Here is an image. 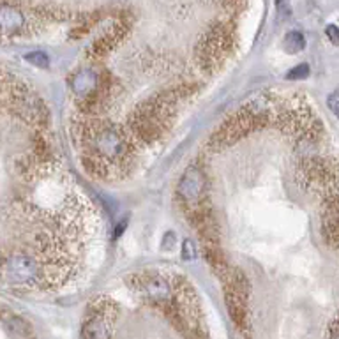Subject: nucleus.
I'll return each mask as SVG.
<instances>
[{"label": "nucleus", "mask_w": 339, "mask_h": 339, "mask_svg": "<svg viewBox=\"0 0 339 339\" xmlns=\"http://www.w3.org/2000/svg\"><path fill=\"white\" fill-rule=\"evenodd\" d=\"M230 45L228 30H225L223 27H216L214 30H210L198 46V58L202 62L203 69H214L221 65L230 50Z\"/></svg>", "instance_id": "f257e3e1"}, {"label": "nucleus", "mask_w": 339, "mask_h": 339, "mask_svg": "<svg viewBox=\"0 0 339 339\" xmlns=\"http://www.w3.org/2000/svg\"><path fill=\"white\" fill-rule=\"evenodd\" d=\"M115 304L106 299H99L90 307L89 316L83 322L81 336L85 338H110L113 336V320L115 315L112 311Z\"/></svg>", "instance_id": "f03ea898"}, {"label": "nucleus", "mask_w": 339, "mask_h": 339, "mask_svg": "<svg viewBox=\"0 0 339 339\" xmlns=\"http://www.w3.org/2000/svg\"><path fill=\"white\" fill-rule=\"evenodd\" d=\"M129 286L143 293L147 299L156 304H171V288H170L168 281L159 276H131Z\"/></svg>", "instance_id": "7ed1b4c3"}, {"label": "nucleus", "mask_w": 339, "mask_h": 339, "mask_svg": "<svg viewBox=\"0 0 339 339\" xmlns=\"http://www.w3.org/2000/svg\"><path fill=\"white\" fill-rule=\"evenodd\" d=\"M207 189V178L198 166H189L178 182V194L187 203H200Z\"/></svg>", "instance_id": "20e7f679"}, {"label": "nucleus", "mask_w": 339, "mask_h": 339, "mask_svg": "<svg viewBox=\"0 0 339 339\" xmlns=\"http://www.w3.org/2000/svg\"><path fill=\"white\" fill-rule=\"evenodd\" d=\"M322 230L323 237L331 246L339 244V196L338 194H329L323 203L322 214Z\"/></svg>", "instance_id": "39448f33"}, {"label": "nucleus", "mask_w": 339, "mask_h": 339, "mask_svg": "<svg viewBox=\"0 0 339 339\" xmlns=\"http://www.w3.org/2000/svg\"><path fill=\"white\" fill-rule=\"evenodd\" d=\"M97 87H99V74L90 71V69H81L71 78V89L80 101L89 97Z\"/></svg>", "instance_id": "423d86ee"}, {"label": "nucleus", "mask_w": 339, "mask_h": 339, "mask_svg": "<svg viewBox=\"0 0 339 339\" xmlns=\"http://www.w3.org/2000/svg\"><path fill=\"white\" fill-rule=\"evenodd\" d=\"M0 320L4 323V327L7 329L9 334L12 336H30L32 334V329H30V323L25 322L21 316L12 315L7 311H2L0 313Z\"/></svg>", "instance_id": "0eeeda50"}, {"label": "nucleus", "mask_w": 339, "mask_h": 339, "mask_svg": "<svg viewBox=\"0 0 339 339\" xmlns=\"http://www.w3.org/2000/svg\"><path fill=\"white\" fill-rule=\"evenodd\" d=\"M282 48L286 53H300L304 48H306V37H304L302 32L299 30H291L284 36V41H282Z\"/></svg>", "instance_id": "6e6552de"}, {"label": "nucleus", "mask_w": 339, "mask_h": 339, "mask_svg": "<svg viewBox=\"0 0 339 339\" xmlns=\"http://www.w3.org/2000/svg\"><path fill=\"white\" fill-rule=\"evenodd\" d=\"M25 60L30 62V64H34L36 67H41V69H48V65H50V58L45 52L27 53V55H25Z\"/></svg>", "instance_id": "1a4fd4ad"}, {"label": "nucleus", "mask_w": 339, "mask_h": 339, "mask_svg": "<svg viewBox=\"0 0 339 339\" xmlns=\"http://www.w3.org/2000/svg\"><path fill=\"white\" fill-rule=\"evenodd\" d=\"M307 76H309V65L307 64L295 65V67H291L286 74L288 80H304V78H307Z\"/></svg>", "instance_id": "9d476101"}, {"label": "nucleus", "mask_w": 339, "mask_h": 339, "mask_svg": "<svg viewBox=\"0 0 339 339\" xmlns=\"http://www.w3.org/2000/svg\"><path fill=\"white\" fill-rule=\"evenodd\" d=\"M198 256V249H196V244L191 240V238H186L184 244H182V258L186 260V262H191Z\"/></svg>", "instance_id": "9b49d317"}, {"label": "nucleus", "mask_w": 339, "mask_h": 339, "mask_svg": "<svg viewBox=\"0 0 339 339\" xmlns=\"http://www.w3.org/2000/svg\"><path fill=\"white\" fill-rule=\"evenodd\" d=\"M327 105H329V110L334 113L336 117H339V90H336V92L329 94Z\"/></svg>", "instance_id": "f8f14e48"}, {"label": "nucleus", "mask_w": 339, "mask_h": 339, "mask_svg": "<svg viewBox=\"0 0 339 339\" xmlns=\"http://www.w3.org/2000/svg\"><path fill=\"white\" fill-rule=\"evenodd\" d=\"M325 36L329 37V41H331L332 45L339 46V28L336 25H327L325 27Z\"/></svg>", "instance_id": "ddd939ff"}, {"label": "nucleus", "mask_w": 339, "mask_h": 339, "mask_svg": "<svg viewBox=\"0 0 339 339\" xmlns=\"http://www.w3.org/2000/svg\"><path fill=\"white\" fill-rule=\"evenodd\" d=\"M173 247H175V233L173 231H166L165 237H163L161 249L163 251H171Z\"/></svg>", "instance_id": "4468645a"}, {"label": "nucleus", "mask_w": 339, "mask_h": 339, "mask_svg": "<svg viewBox=\"0 0 339 339\" xmlns=\"http://www.w3.org/2000/svg\"><path fill=\"white\" fill-rule=\"evenodd\" d=\"M278 12H279V16H281L282 20L290 18L291 9H290V4H288V0H278Z\"/></svg>", "instance_id": "2eb2a0df"}, {"label": "nucleus", "mask_w": 339, "mask_h": 339, "mask_svg": "<svg viewBox=\"0 0 339 339\" xmlns=\"http://www.w3.org/2000/svg\"><path fill=\"white\" fill-rule=\"evenodd\" d=\"M125 226H127V219H124V221H120L117 225V230H115V233H113V238H118L122 235V231L125 230Z\"/></svg>", "instance_id": "dca6fc26"}, {"label": "nucleus", "mask_w": 339, "mask_h": 339, "mask_svg": "<svg viewBox=\"0 0 339 339\" xmlns=\"http://www.w3.org/2000/svg\"><path fill=\"white\" fill-rule=\"evenodd\" d=\"M329 334L334 336V338H338V336H339V318L331 325V332H329Z\"/></svg>", "instance_id": "f3484780"}, {"label": "nucleus", "mask_w": 339, "mask_h": 339, "mask_svg": "<svg viewBox=\"0 0 339 339\" xmlns=\"http://www.w3.org/2000/svg\"><path fill=\"white\" fill-rule=\"evenodd\" d=\"M0 258H2V251H0Z\"/></svg>", "instance_id": "a211bd4d"}]
</instances>
